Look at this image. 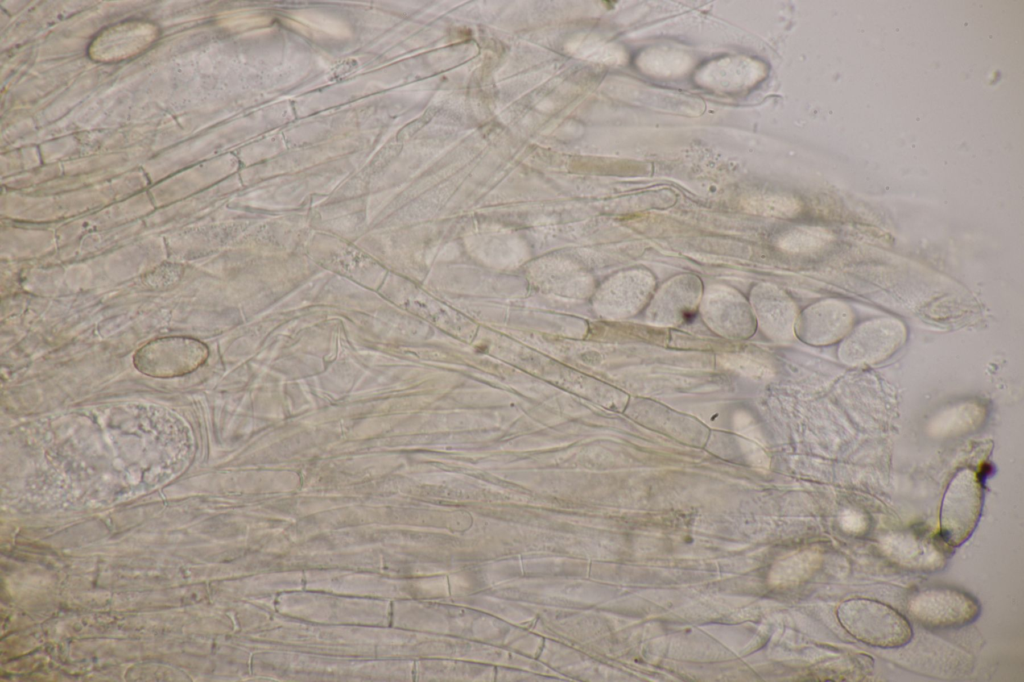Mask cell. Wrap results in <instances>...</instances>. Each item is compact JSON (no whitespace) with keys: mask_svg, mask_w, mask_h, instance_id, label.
<instances>
[{"mask_svg":"<svg viewBox=\"0 0 1024 682\" xmlns=\"http://www.w3.org/2000/svg\"><path fill=\"white\" fill-rule=\"evenodd\" d=\"M837 618L855 639L870 646L895 648L907 644L912 629L897 610L881 602L853 598L837 608Z\"/></svg>","mask_w":1024,"mask_h":682,"instance_id":"cell-1","label":"cell"},{"mask_svg":"<svg viewBox=\"0 0 1024 682\" xmlns=\"http://www.w3.org/2000/svg\"><path fill=\"white\" fill-rule=\"evenodd\" d=\"M981 490L977 476L960 472L949 485L941 507V535L945 542L958 546L973 532L981 510Z\"/></svg>","mask_w":1024,"mask_h":682,"instance_id":"cell-2","label":"cell"},{"mask_svg":"<svg viewBox=\"0 0 1024 682\" xmlns=\"http://www.w3.org/2000/svg\"><path fill=\"white\" fill-rule=\"evenodd\" d=\"M908 610L928 628L949 629L972 622L980 608L978 602L963 591L935 588L914 595L909 601Z\"/></svg>","mask_w":1024,"mask_h":682,"instance_id":"cell-3","label":"cell"},{"mask_svg":"<svg viewBox=\"0 0 1024 682\" xmlns=\"http://www.w3.org/2000/svg\"><path fill=\"white\" fill-rule=\"evenodd\" d=\"M204 360L205 349L199 342L172 337L149 343L138 351L134 362L148 376L167 378L188 374Z\"/></svg>","mask_w":1024,"mask_h":682,"instance_id":"cell-4","label":"cell"},{"mask_svg":"<svg viewBox=\"0 0 1024 682\" xmlns=\"http://www.w3.org/2000/svg\"><path fill=\"white\" fill-rule=\"evenodd\" d=\"M904 333L903 325L893 319L863 323L843 342L839 348V356L850 364L877 362L899 347L904 339Z\"/></svg>","mask_w":1024,"mask_h":682,"instance_id":"cell-5","label":"cell"},{"mask_svg":"<svg viewBox=\"0 0 1024 682\" xmlns=\"http://www.w3.org/2000/svg\"><path fill=\"white\" fill-rule=\"evenodd\" d=\"M763 73L764 67L759 62L731 58L709 64L697 78L704 86L734 90L754 84L762 78Z\"/></svg>","mask_w":1024,"mask_h":682,"instance_id":"cell-6","label":"cell"},{"mask_svg":"<svg viewBox=\"0 0 1024 682\" xmlns=\"http://www.w3.org/2000/svg\"><path fill=\"white\" fill-rule=\"evenodd\" d=\"M815 566V555L811 552H793L779 558L771 567L768 583L783 588L804 579Z\"/></svg>","mask_w":1024,"mask_h":682,"instance_id":"cell-7","label":"cell"},{"mask_svg":"<svg viewBox=\"0 0 1024 682\" xmlns=\"http://www.w3.org/2000/svg\"><path fill=\"white\" fill-rule=\"evenodd\" d=\"M690 59L683 53L669 50H650L640 55V68L657 76H673L685 72L690 66Z\"/></svg>","mask_w":1024,"mask_h":682,"instance_id":"cell-8","label":"cell"},{"mask_svg":"<svg viewBox=\"0 0 1024 682\" xmlns=\"http://www.w3.org/2000/svg\"><path fill=\"white\" fill-rule=\"evenodd\" d=\"M743 208L753 214L773 217H791L801 209L800 202L784 195H758L745 198Z\"/></svg>","mask_w":1024,"mask_h":682,"instance_id":"cell-9","label":"cell"},{"mask_svg":"<svg viewBox=\"0 0 1024 682\" xmlns=\"http://www.w3.org/2000/svg\"><path fill=\"white\" fill-rule=\"evenodd\" d=\"M832 234L821 227L804 226L795 228L779 240V246L790 252H812L831 242Z\"/></svg>","mask_w":1024,"mask_h":682,"instance_id":"cell-10","label":"cell"}]
</instances>
